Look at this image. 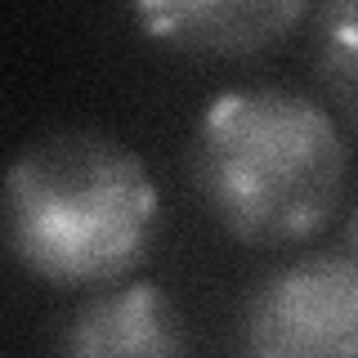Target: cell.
I'll return each instance as SVG.
<instances>
[{
  "label": "cell",
  "instance_id": "3957f363",
  "mask_svg": "<svg viewBox=\"0 0 358 358\" xmlns=\"http://www.w3.org/2000/svg\"><path fill=\"white\" fill-rule=\"evenodd\" d=\"M242 345L264 358L358 354V255H309L251 291Z\"/></svg>",
  "mask_w": 358,
  "mask_h": 358
},
{
  "label": "cell",
  "instance_id": "52a82bcc",
  "mask_svg": "<svg viewBox=\"0 0 358 358\" xmlns=\"http://www.w3.org/2000/svg\"><path fill=\"white\" fill-rule=\"evenodd\" d=\"M345 246H350V255H358V206L350 210V220H345Z\"/></svg>",
  "mask_w": 358,
  "mask_h": 358
},
{
  "label": "cell",
  "instance_id": "277c9868",
  "mask_svg": "<svg viewBox=\"0 0 358 358\" xmlns=\"http://www.w3.org/2000/svg\"><path fill=\"white\" fill-rule=\"evenodd\" d=\"M134 22L157 41L184 54L246 59L282 41L309 0H130Z\"/></svg>",
  "mask_w": 358,
  "mask_h": 358
},
{
  "label": "cell",
  "instance_id": "6da1fadb",
  "mask_svg": "<svg viewBox=\"0 0 358 358\" xmlns=\"http://www.w3.org/2000/svg\"><path fill=\"white\" fill-rule=\"evenodd\" d=\"M157 224L162 193L148 166L108 134L59 130L9 166V251L41 282H117L148 255Z\"/></svg>",
  "mask_w": 358,
  "mask_h": 358
},
{
  "label": "cell",
  "instance_id": "7a4b0ae2",
  "mask_svg": "<svg viewBox=\"0 0 358 358\" xmlns=\"http://www.w3.org/2000/svg\"><path fill=\"white\" fill-rule=\"evenodd\" d=\"M193 184L233 238L305 242L345 193V139L313 99L291 90H224L193 134Z\"/></svg>",
  "mask_w": 358,
  "mask_h": 358
},
{
  "label": "cell",
  "instance_id": "8992f818",
  "mask_svg": "<svg viewBox=\"0 0 358 358\" xmlns=\"http://www.w3.org/2000/svg\"><path fill=\"white\" fill-rule=\"evenodd\" d=\"M313 63L331 103L358 126V0H322Z\"/></svg>",
  "mask_w": 358,
  "mask_h": 358
},
{
  "label": "cell",
  "instance_id": "5b68a950",
  "mask_svg": "<svg viewBox=\"0 0 358 358\" xmlns=\"http://www.w3.org/2000/svg\"><path fill=\"white\" fill-rule=\"evenodd\" d=\"M59 345L76 358H157L184 350V331H179V313L162 287L130 282L90 296L67 318Z\"/></svg>",
  "mask_w": 358,
  "mask_h": 358
}]
</instances>
